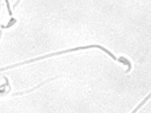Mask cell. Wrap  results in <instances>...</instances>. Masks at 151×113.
<instances>
[{
  "instance_id": "7a4b0ae2",
  "label": "cell",
  "mask_w": 151,
  "mask_h": 113,
  "mask_svg": "<svg viewBox=\"0 0 151 113\" xmlns=\"http://www.w3.org/2000/svg\"><path fill=\"white\" fill-rule=\"evenodd\" d=\"M55 78H51V79H50L46 80H45L44 82H41V83L38 84V85L34 86V88H31V89H29V90H27V91H22V92H16V93H13V94H12V96H16V95H23V94H25V93H29V92H32V91H34V90H35V89H38V88H39L40 87L42 86L43 85H45V83H48V82H50V81H51V80H52L55 79Z\"/></svg>"
},
{
  "instance_id": "3957f363",
  "label": "cell",
  "mask_w": 151,
  "mask_h": 113,
  "mask_svg": "<svg viewBox=\"0 0 151 113\" xmlns=\"http://www.w3.org/2000/svg\"><path fill=\"white\" fill-rule=\"evenodd\" d=\"M5 2H6V6H7V8H8V12H9V14L10 15H12V12H11V10L10 7H9V1H8V0H5Z\"/></svg>"
},
{
  "instance_id": "6da1fadb",
  "label": "cell",
  "mask_w": 151,
  "mask_h": 113,
  "mask_svg": "<svg viewBox=\"0 0 151 113\" xmlns=\"http://www.w3.org/2000/svg\"><path fill=\"white\" fill-rule=\"evenodd\" d=\"M91 48H97V49H99L100 50H101L103 51H104V53H106L107 54H108L111 59H113L115 61H117L122 64H123L124 65H126L127 66L128 68L127 70H131L132 69V63L130 62V60H129L127 58L123 57V56H120L119 58H117L114 54H113L110 51H109L108 49H106L105 47L99 45V44H91V45H87V46H80V47H74V48H71V49H68L65 50H62V51H57V52H54L52 53H50L48 54H45L44 56H39L34 59H31L29 60H25L24 62H22L20 63H18L16 64H14L12 65H9L8 66H6L5 67H2L1 69V71H4V70H6L8 69H11L13 68H15L16 67L18 66H20L24 64H29L32 62H35L37 61H39L46 58H48L50 57H53L55 56H58L60 54H63L64 53H67L69 52H73V51H78V50H84V49H91Z\"/></svg>"
},
{
  "instance_id": "277c9868",
  "label": "cell",
  "mask_w": 151,
  "mask_h": 113,
  "mask_svg": "<svg viewBox=\"0 0 151 113\" xmlns=\"http://www.w3.org/2000/svg\"><path fill=\"white\" fill-rule=\"evenodd\" d=\"M20 1V0H17V1L15 2V5H14V8H15L17 5H18V3H19V2Z\"/></svg>"
}]
</instances>
